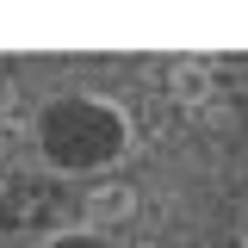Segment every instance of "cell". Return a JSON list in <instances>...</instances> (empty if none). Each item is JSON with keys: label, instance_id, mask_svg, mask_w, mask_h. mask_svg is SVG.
Wrapping results in <instances>:
<instances>
[]
</instances>
